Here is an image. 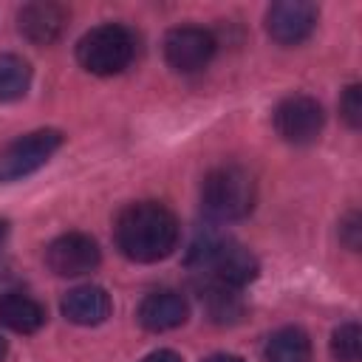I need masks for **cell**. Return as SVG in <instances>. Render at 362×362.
<instances>
[{"mask_svg": "<svg viewBox=\"0 0 362 362\" xmlns=\"http://www.w3.org/2000/svg\"><path fill=\"white\" fill-rule=\"evenodd\" d=\"M113 232L122 255L136 263L164 260L178 243V221L158 201H139L124 206Z\"/></svg>", "mask_w": 362, "mask_h": 362, "instance_id": "cell-1", "label": "cell"}, {"mask_svg": "<svg viewBox=\"0 0 362 362\" xmlns=\"http://www.w3.org/2000/svg\"><path fill=\"white\" fill-rule=\"evenodd\" d=\"M189 266H195L201 274L206 272L212 283H221L229 288H243L257 277V269H260L257 257L246 246L229 238H215V235H206L204 240L192 243Z\"/></svg>", "mask_w": 362, "mask_h": 362, "instance_id": "cell-2", "label": "cell"}, {"mask_svg": "<svg viewBox=\"0 0 362 362\" xmlns=\"http://www.w3.org/2000/svg\"><path fill=\"white\" fill-rule=\"evenodd\" d=\"M201 204L215 221H240L255 206V181L243 167H218L204 178Z\"/></svg>", "mask_w": 362, "mask_h": 362, "instance_id": "cell-3", "label": "cell"}, {"mask_svg": "<svg viewBox=\"0 0 362 362\" xmlns=\"http://www.w3.org/2000/svg\"><path fill=\"white\" fill-rule=\"evenodd\" d=\"M136 54V40L133 34L119 25V23H105L90 28L79 42H76V59L85 71L96 76H113L122 74Z\"/></svg>", "mask_w": 362, "mask_h": 362, "instance_id": "cell-4", "label": "cell"}, {"mask_svg": "<svg viewBox=\"0 0 362 362\" xmlns=\"http://www.w3.org/2000/svg\"><path fill=\"white\" fill-rule=\"evenodd\" d=\"M59 147H62V133L51 127L14 139L0 150V184H11L37 173Z\"/></svg>", "mask_w": 362, "mask_h": 362, "instance_id": "cell-5", "label": "cell"}, {"mask_svg": "<svg viewBox=\"0 0 362 362\" xmlns=\"http://www.w3.org/2000/svg\"><path fill=\"white\" fill-rule=\"evenodd\" d=\"M215 37L198 25H178L164 37V59L178 74H195L215 57Z\"/></svg>", "mask_w": 362, "mask_h": 362, "instance_id": "cell-6", "label": "cell"}, {"mask_svg": "<svg viewBox=\"0 0 362 362\" xmlns=\"http://www.w3.org/2000/svg\"><path fill=\"white\" fill-rule=\"evenodd\" d=\"M325 113L317 99L311 96H288L277 105L274 110V130L288 141V144H311L322 133Z\"/></svg>", "mask_w": 362, "mask_h": 362, "instance_id": "cell-7", "label": "cell"}, {"mask_svg": "<svg viewBox=\"0 0 362 362\" xmlns=\"http://www.w3.org/2000/svg\"><path fill=\"white\" fill-rule=\"evenodd\" d=\"M99 260H102V255H99L96 240L82 232H65V235L54 238L45 249V263L59 277L90 274L99 266Z\"/></svg>", "mask_w": 362, "mask_h": 362, "instance_id": "cell-8", "label": "cell"}, {"mask_svg": "<svg viewBox=\"0 0 362 362\" xmlns=\"http://www.w3.org/2000/svg\"><path fill=\"white\" fill-rule=\"evenodd\" d=\"M317 6L308 0H280L266 11V31L280 45H300L317 28Z\"/></svg>", "mask_w": 362, "mask_h": 362, "instance_id": "cell-9", "label": "cell"}, {"mask_svg": "<svg viewBox=\"0 0 362 362\" xmlns=\"http://www.w3.org/2000/svg\"><path fill=\"white\" fill-rule=\"evenodd\" d=\"M68 23V11L59 3H25L17 11V28L20 34L34 45H51Z\"/></svg>", "mask_w": 362, "mask_h": 362, "instance_id": "cell-10", "label": "cell"}, {"mask_svg": "<svg viewBox=\"0 0 362 362\" xmlns=\"http://www.w3.org/2000/svg\"><path fill=\"white\" fill-rule=\"evenodd\" d=\"M189 308L178 291H153L139 305V322L147 331H170L187 320Z\"/></svg>", "mask_w": 362, "mask_h": 362, "instance_id": "cell-11", "label": "cell"}, {"mask_svg": "<svg viewBox=\"0 0 362 362\" xmlns=\"http://www.w3.org/2000/svg\"><path fill=\"white\" fill-rule=\"evenodd\" d=\"M62 314L76 325H99L110 317V297L99 286H76L62 297Z\"/></svg>", "mask_w": 362, "mask_h": 362, "instance_id": "cell-12", "label": "cell"}, {"mask_svg": "<svg viewBox=\"0 0 362 362\" xmlns=\"http://www.w3.org/2000/svg\"><path fill=\"white\" fill-rule=\"evenodd\" d=\"M45 305L23 291H8L0 297V322L14 334H34L45 325Z\"/></svg>", "mask_w": 362, "mask_h": 362, "instance_id": "cell-13", "label": "cell"}, {"mask_svg": "<svg viewBox=\"0 0 362 362\" xmlns=\"http://www.w3.org/2000/svg\"><path fill=\"white\" fill-rule=\"evenodd\" d=\"M266 362H311V339L303 328L286 325L266 339Z\"/></svg>", "mask_w": 362, "mask_h": 362, "instance_id": "cell-14", "label": "cell"}, {"mask_svg": "<svg viewBox=\"0 0 362 362\" xmlns=\"http://www.w3.org/2000/svg\"><path fill=\"white\" fill-rule=\"evenodd\" d=\"M201 297H204V305H206L209 317L215 322H221V325L238 322L243 317V300H240L238 288H229V286H221V283H209Z\"/></svg>", "mask_w": 362, "mask_h": 362, "instance_id": "cell-15", "label": "cell"}, {"mask_svg": "<svg viewBox=\"0 0 362 362\" xmlns=\"http://www.w3.org/2000/svg\"><path fill=\"white\" fill-rule=\"evenodd\" d=\"M31 85V65L23 57L0 54V102L23 99Z\"/></svg>", "mask_w": 362, "mask_h": 362, "instance_id": "cell-16", "label": "cell"}, {"mask_svg": "<svg viewBox=\"0 0 362 362\" xmlns=\"http://www.w3.org/2000/svg\"><path fill=\"white\" fill-rule=\"evenodd\" d=\"M331 354L337 362H359L362 354V334L356 322H342L331 337Z\"/></svg>", "mask_w": 362, "mask_h": 362, "instance_id": "cell-17", "label": "cell"}, {"mask_svg": "<svg viewBox=\"0 0 362 362\" xmlns=\"http://www.w3.org/2000/svg\"><path fill=\"white\" fill-rule=\"evenodd\" d=\"M339 110H342V119L351 127H359L362 124V88L359 85L345 88V93L339 99Z\"/></svg>", "mask_w": 362, "mask_h": 362, "instance_id": "cell-18", "label": "cell"}, {"mask_svg": "<svg viewBox=\"0 0 362 362\" xmlns=\"http://www.w3.org/2000/svg\"><path fill=\"white\" fill-rule=\"evenodd\" d=\"M342 232H345V243H348L351 249H356V246H359V215H356V212L348 215V221L342 223Z\"/></svg>", "mask_w": 362, "mask_h": 362, "instance_id": "cell-19", "label": "cell"}, {"mask_svg": "<svg viewBox=\"0 0 362 362\" xmlns=\"http://www.w3.org/2000/svg\"><path fill=\"white\" fill-rule=\"evenodd\" d=\"M11 286H14V272H11V266L6 260H0V297L8 294V291H14Z\"/></svg>", "mask_w": 362, "mask_h": 362, "instance_id": "cell-20", "label": "cell"}, {"mask_svg": "<svg viewBox=\"0 0 362 362\" xmlns=\"http://www.w3.org/2000/svg\"><path fill=\"white\" fill-rule=\"evenodd\" d=\"M141 362H184V359H181L175 351H167V348H164V351H153V354H147Z\"/></svg>", "mask_w": 362, "mask_h": 362, "instance_id": "cell-21", "label": "cell"}, {"mask_svg": "<svg viewBox=\"0 0 362 362\" xmlns=\"http://www.w3.org/2000/svg\"><path fill=\"white\" fill-rule=\"evenodd\" d=\"M204 362H243V359L235 356V354H212V356H206Z\"/></svg>", "mask_w": 362, "mask_h": 362, "instance_id": "cell-22", "label": "cell"}, {"mask_svg": "<svg viewBox=\"0 0 362 362\" xmlns=\"http://www.w3.org/2000/svg\"><path fill=\"white\" fill-rule=\"evenodd\" d=\"M6 235H8V221H3V218H0V243L6 240Z\"/></svg>", "mask_w": 362, "mask_h": 362, "instance_id": "cell-23", "label": "cell"}, {"mask_svg": "<svg viewBox=\"0 0 362 362\" xmlns=\"http://www.w3.org/2000/svg\"><path fill=\"white\" fill-rule=\"evenodd\" d=\"M3 359H6V339L0 337V362H3Z\"/></svg>", "mask_w": 362, "mask_h": 362, "instance_id": "cell-24", "label": "cell"}]
</instances>
